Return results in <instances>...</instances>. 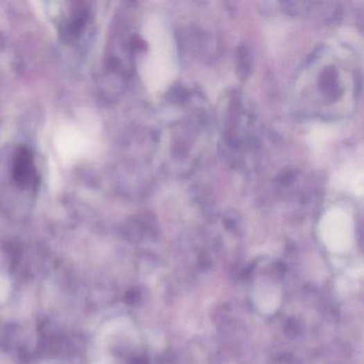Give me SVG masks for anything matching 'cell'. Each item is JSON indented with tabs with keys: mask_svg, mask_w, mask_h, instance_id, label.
<instances>
[{
	"mask_svg": "<svg viewBox=\"0 0 364 364\" xmlns=\"http://www.w3.org/2000/svg\"><path fill=\"white\" fill-rule=\"evenodd\" d=\"M363 167L357 163H346L334 172L331 185L334 189L362 198L363 196Z\"/></svg>",
	"mask_w": 364,
	"mask_h": 364,
	"instance_id": "7a4b0ae2",
	"label": "cell"
},
{
	"mask_svg": "<svg viewBox=\"0 0 364 364\" xmlns=\"http://www.w3.org/2000/svg\"><path fill=\"white\" fill-rule=\"evenodd\" d=\"M96 364H100V363H96Z\"/></svg>",
	"mask_w": 364,
	"mask_h": 364,
	"instance_id": "5b68a950",
	"label": "cell"
},
{
	"mask_svg": "<svg viewBox=\"0 0 364 364\" xmlns=\"http://www.w3.org/2000/svg\"><path fill=\"white\" fill-rule=\"evenodd\" d=\"M336 136V130L333 128L329 125L315 126L313 130L309 134V140H310V146L315 153H320L322 150L325 149L327 144L334 139Z\"/></svg>",
	"mask_w": 364,
	"mask_h": 364,
	"instance_id": "3957f363",
	"label": "cell"
},
{
	"mask_svg": "<svg viewBox=\"0 0 364 364\" xmlns=\"http://www.w3.org/2000/svg\"><path fill=\"white\" fill-rule=\"evenodd\" d=\"M10 282L6 277L0 275V302H5L9 296Z\"/></svg>",
	"mask_w": 364,
	"mask_h": 364,
	"instance_id": "277c9868",
	"label": "cell"
},
{
	"mask_svg": "<svg viewBox=\"0 0 364 364\" xmlns=\"http://www.w3.org/2000/svg\"><path fill=\"white\" fill-rule=\"evenodd\" d=\"M150 57L148 79L153 91L165 92L177 78L179 71L177 42L165 19H152L149 24Z\"/></svg>",
	"mask_w": 364,
	"mask_h": 364,
	"instance_id": "6da1fadb",
	"label": "cell"
}]
</instances>
